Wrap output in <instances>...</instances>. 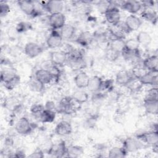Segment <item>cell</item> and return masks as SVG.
<instances>
[{
  "mask_svg": "<svg viewBox=\"0 0 158 158\" xmlns=\"http://www.w3.org/2000/svg\"><path fill=\"white\" fill-rule=\"evenodd\" d=\"M17 4L20 10L26 15L33 17L41 14V11L36 7L35 2L30 0H22L17 2Z\"/></svg>",
  "mask_w": 158,
  "mask_h": 158,
  "instance_id": "obj_1",
  "label": "cell"
},
{
  "mask_svg": "<svg viewBox=\"0 0 158 158\" xmlns=\"http://www.w3.org/2000/svg\"><path fill=\"white\" fill-rule=\"evenodd\" d=\"M145 144L136 137H128L123 141L122 147L127 152H134L144 148Z\"/></svg>",
  "mask_w": 158,
  "mask_h": 158,
  "instance_id": "obj_2",
  "label": "cell"
},
{
  "mask_svg": "<svg viewBox=\"0 0 158 158\" xmlns=\"http://www.w3.org/2000/svg\"><path fill=\"white\" fill-rule=\"evenodd\" d=\"M74 101L71 97H64L59 102L58 106H57L56 112L65 114H72L75 111Z\"/></svg>",
  "mask_w": 158,
  "mask_h": 158,
  "instance_id": "obj_3",
  "label": "cell"
},
{
  "mask_svg": "<svg viewBox=\"0 0 158 158\" xmlns=\"http://www.w3.org/2000/svg\"><path fill=\"white\" fill-rule=\"evenodd\" d=\"M35 77L43 85H46L51 83L54 80L57 79L59 74L40 69L35 72Z\"/></svg>",
  "mask_w": 158,
  "mask_h": 158,
  "instance_id": "obj_4",
  "label": "cell"
},
{
  "mask_svg": "<svg viewBox=\"0 0 158 158\" xmlns=\"http://www.w3.org/2000/svg\"><path fill=\"white\" fill-rule=\"evenodd\" d=\"M15 130L17 133L21 135H27L30 134L32 130V124L26 117H20L16 122Z\"/></svg>",
  "mask_w": 158,
  "mask_h": 158,
  "instance_id": "obj_5",
  "label": "cell"
},
{
  "mask_svg": "<svg viewBox=\"0 0 158 158\" xmlns=\"http://www.w3.org/2000/svg\"><path fill=\"white\" fill-rule=\"evenodd\" d=\"M136 137L141 140L144 144L154 146L158 143L157 131L151 130L138 134Z\"/></svg>",
  "mask_w": 158,
  "mask_h": 158,
  "instance_id": "obj_6",
  "label": "cell"
},
{
  "mask_svg": "<svg viewBox=\"0 0 158 158\" xmlns=\"http://www.w3.org/2000/svg\"><path fill=\"white\" fill-rule=\"evenodd\" d=\"M49 25L53 30L60 29L66 22V17L62 12L54 13L49 15L48 17Z\"/></svg>",
  "mask_w": 158,
  "mask_h": 158,
  "instance_id": "obj_7",
  "label": "cell"
},
{
  "mask_svg": "<svg viewBox=\"0 0 158 158\" xmlns=\"http://www.w3.org/2000/svg\"><path fill=\"white\" fill-rule=\"evenodd\" d=\"M104 15L107 22L112 26L117 25L120 22L121 16L120 10L116 6L110 7Z\"/></svg>",
  "mask_w": 158,
  "mask_h": 158,
  "instance_id": "obj_8",
  "label": "cell"
},
{
  "mask_svg": "<svg viewBox=\"0 0 158 158\" xmlns=\"http://www.w3.org/2000/svg\"><path fill=\"white\" fill-rule=\"evenodd\" d=\"M43 51V48L34 42L27 43L24 47V52L30 58H35L40 55Z\"/></svg>",
  "mask_w": 158,
  "mask_h": 158,
  "instance_id": "obj_9",
  "label": "cell"
},
{
  "mask_svg": "<svg viewBox=\"0 0 158 158\" xmlns=\"http://www.w3.org/2000/svg\"><path fill=\"white\" fill-rule=\"evenodd\" d=\"M43 9L49 12L50 14L54 13L62 12L64 7V4L61 1L51 0L44 2L43 4Z\"/></svg>",
  "mask_w": 158,
  "mask_h": 158,
  "instance_id": "obj_10",
  "label": "cell"
},
{
  "mask_svg": "<svg viewBox=\"0 0 158 158\" xmlns=\"http://www.w3.org/2000/svg\"><path fill=\"white\" fill-rule=\"evenodd\" d=\"M63 38L56 30H53L46 39V45L49 48L54 49L59 47L62 43Z\"/></svg>",
  "mask_w": 158,
  "mask_h": 158,
  "instance_id": "obj_11",
  "label": "cell"
},
{
  "mask_svg": "<svg viewBox=\"0 0 158 158\" xmlns=\"http://www.w3.org/2000/svg\"><path fill=\"white\" fill-rule=\"evenodd\" d=\"M118 6L122 9L127 10L132 14H135L139 12L142 8L140 1H126L118 2Z\"/></svg>",
  "mask_w": 158,
  "mask_h": 158,
  "instance_id": "obj_12",
  "label": "cell"
},
{
  "mask_svg": "<svg viewBox=\"0 0 158 158\" xmlns=\"http://www.w3.org/2000/svg\"><path fill=\"white\" fill-rule=\"evenodd\" d=\"M55 133L60 136L69 135L72 132V127L70 122L66 120L59 122L56 126L54 129Z\"/></svg>",
  "mask_w": 158,
  "mask_h": 158,
  "instance_id": "obj_13",
  "label": "cell"
},
{
  "mask_svg": "<svg viewBox=\"0 0 158 158\" xmlns=\"http://www.w3.org/2000/svg\"><path fill=\"white\" fill-rule=\"evenodd\" d=\"M135 78L131 73L125 70H120L116 74L115 82L120 86H127L128 83Z\"/></svg>",
  "mask_w": 158,
  "mask_h": 158,
  "instance_id": "obj_14",
  "label": "cell"
},
{
  "mask_svg": "<svg viewBox=\"0 0 158 158\" xmlns=\"http://www.w3.org/2000/svg\"><path fill=\"white\" fill-rule=\"evenodd\" d=\"M143 66L148 70L157 73L158 57L156 55H152L146 57L143 61Z\"/></svg>",
  "mask_w": 158,
  "mask_h": 158,
  "instance_id": "obj_15",
  "label": "cell"
},
{
  "mask_svg": "<svg viewBox=\"0 0 158 158\" xmlns=\"http://www.w3.org/2000/svg\"><path fill=\"white\" fill-rule=\"evenodd\" d=\"M49 59L57 66L62 65L67 61L66 52L62 51H54L50 53Z\"/></svg>",
  "mask_w": 158,
  "mask_h": 158,
  "instance_id": "obj_16",
  "label": "cell"
},
{
  "mask_svg": "<svg viewBox=\"0 0 158 158\" xmlns=\"http://www.w3.org/2000/svg\"><path fill=\"white\" fill-rule=\"evenodd\" d=\"M157 73L151 71H147L139 79V81L142 85H151L157 86Z\"/></svg>",
  "mask_w": 158,
  "mask_h": 158,
  "instance_id": "obj_17",
  "label": "cell"
},
{
  "mask_svg": "<svg viewBox=\"0 0 158 158\" xmlns=\"http://www.w3.org/2000/svg\"><path fill=\"white\" fill-rule=\"evenodd\" d=\"M124 22L130 31L138 30L143 23L142 20L134 14L128 15Z\"/></svg>",
  "mask_w": 158,
  "mask_h": 158,
  "instance_id": "obj_18",
  "label": "cell"
},
{
  "mask_svg": "<svg viewBox=\"0 0 158 158\" xmlns=\"http://www.w3.org/2000/svg\"><path fill=\"white\" fill-rule=\"evenodd\" d=\"M89 77L83 71L80 72L74 77V83L78 89H84L88 87Z\"/></svg>",
  "mask_w": 158,
  "mask_h": 158,
  "instance_id": "obj_19",
  "label": "cell"
},
{
  "mask_svg": "<svg viewBox=\"0 0 158 158\" xmlns=\"http://www.w3.org/2000/svg\"><path fill=\"white\" fill-rule=\"evenodd\" d=\"M67 146L64 141H60L56 145L51 146L49 150V154H52L54 157H62L67 155Z\"/></svg>",
  "mask_w": 158,
  "mask_h": 158,
  "instance_id": "obj_20",
  "label": "cell"
},
{
  "mask_svg": "<svg viewBox=\"0 0 158 158\" xmlns=\"http://www.w3.org/2000/svg\"><path fill=\"white\" fill-rule=\"evenodd\" d=\"M143 107L146 113L152 115H156L158 112V99L144 98Z\"/></svg>",
  "mask_w": 158,
  "mask_h": 158,
  "instance_id": "obj_21",
  "label": "cell"
},
{
  "mask_svg": "<svg viewBox=\"0 0 158 158\" xmlns=\"http://www.w3.org/2000/svg\"><path fill=\"white\" fill-rule=\"evenodd\" d=\"M94 40V36L91 32L85 31L81 32L77 38L76 42L83 47L88 46Z\"/></svg>",
  "mask_w": 158,
  "mask_h": 158,
  "instance_id": "obj_22",
  "label": "cell"
},
{
  "mask_svg": "<svg viewBox=\"0 0 158 158\" xmlns=\"http://www.w3.org/2000/svg\"><path fill=\"white\" fill-rule=\"evenodd\" d=\"M60 33L63 38V40H69L73 38L75 35L76 28L72 24L65 23L60 29Z\"/></svg>",
  "mask_w": 158,
  "mask_h": 158,
  "instance_id": "obj_23",
  "label": "cell"
},
{
  "mask_svg": "<svg viewBox=\"0 0 158 158\" xmlns=\"http://www.w3.org/2000/svg\"><path fill=\"white\" fill-rule=\"evenodd\" d=\"M102 81L103 80L100 77L97 75L92 76L91 77H89L87 88H88V89L93 93L99 91L102 84Z\"/></svg>",
  "mask_w": 158,
  "mask_h": 158,
  "instance_id": "obj_24",
  "label": "cell"
},
{
  "mask_svg": "<svg viewBox=\"0 0 158 158\" xmlns=\"http://www.w3.org/2000/svg\"><path fill=\"white\" fill-rule=\"evenodd\" d=\"M141 16L144 20L152 24H156L157 20V12L153 8H144V10L141 13Z\"/></svg>",
  "mask_w": 158,
  "mask_h": 158,
  "instance_id": "obj_25",
  "label": "cell"
},
{
  "mask_svg": "<svg viewBox=\"0 0 158 158\" xmlns=\"http://www.w3.org/2000/svg\"><path fill=\"white\" fill-rule=\"evenodd\" d=\"M16 75L17 72L14 67L12 66H5L1 71V81L4 83Z\"/></svg>",
  "mask_w": 158,
  "mask_h": 158,
  "instance_id": "obj_26",
  "label": "cell"
},
{
  "mask_svg": "<svg viewBox=\"0 0 158 158\" xmlns=\"http://www.w3.org/2000/svg\"><path fill=\"white\" fill-rule=\"evenodd\" d=\"M72 98L75 102L81 104L88 101L89 99V95L88 93L83 89H78L74 91Z\"/></svg>",
  "mask_w": 158,
  "mask_h": 158,
  "instance_id": "obj_27",
  "label": "cell"
},
{
  "mask_svg": "<svg viewBox=\"0 0 158 158\" xmlns=\"http://www.w3.org/2000/svg\"><path fill=\"white\" fill-rule=\"evenodd\" d=\"M84 153V149L78 145H71L67 148V157H78Z\"/></svg>",
  "mask_w": 158,
  "mask_h": 158,
  "instance_id": "obj_28",
  "label": "cell"
},
{
  "mask_svg": "<svg viewBox=\"0 0 158 158\" xmlns=\"http://www.w3.org/2000/svg\"><path fill=\"white\" fill-rule=\"evenodd\" d=\"M127 152L122 146H115L112 148L108 152V157L110 158H121L127 156Z\"/></svg>",
  "mask_w": 158,
  "mask_h": 158,
  "instance_id": "obj_29",
  "label": "cell"
},
{
  "mask_svg": "<svg viewBox=\"0 0 158 158\" xmlns=\"http://www.w3.org/2000/svg\"><path fill=\"white\" fill-rule=\"evenodd\" d=\"M56 112L54 110L44 109L40 115V119L43 123H52L56 118Z\"/></svg>",
  "mask_w": 158,
  "mask_h": 158,
  "instance_id": "obj_30",
  "label": "cell"
},
{
  "mask_svg": "<svg viewBox=\"0 0 158 158\" xmlns=\"http://www.w3.org/2000/svg\"><path fill=\"white\" fill-rule=\"evenodd\" d=\"M136 40L139 44L149 45L152 41V37L149 33L145 31H141L138 33Z\"/></svg>",
  "mask_w": 158,
  "mask_h": 158,
  "instance_id": "obj_31",
  "label": "cell"
},
{
  "mask_svg": "<svg viewBox=\"0 0 158 158\" xmlns=\"http://www.w3.org/2000/svg\"><path fill=\"white\" fill-rule=\"evenodd\" d=\"M28 87L33 92L41 93L45 88V85L38 81L35 77L31 78L28 81Z\"/></svg>",
  "mask_w": 158,
  "mask_h": 158,
  "instance_id": "obj_32",
  "label": "cell"
},
{
  "mask_svg": "<svg viewBox=\"0 0 158 158\" xmlns=\"http://www.w3.org/2000/svg\"><path fill=\"white\" fill-rule=\"evenodd\" d=\"M57 66L50 59L43 60L40 64V69L52 72L54 73L59 74L57 69Z\"/></svg>",
  "mask_w": 158,
  "mask_h": 158,
  "instance_id": "obj_33",
  "label": "cell"
},
{
  "mask_svg": "<svg viewBox=\"0 0 158 158\" xmlns=\"http://www.w3.org/2000/svg\"><path fill=\"white\" fill-rule=\"evenodd\" d=\"M98 10L101 13L104 14L112 6H116L114 1H99L96 4ZM117 7V6H116Z\"/></svg>",
  "mask_w": 158,
  "mask_h": 158,
  "instance_id": "obj_34",
  "label": "cell"
},
{
  "mask_svg": "<svg viewBox=\"0 0 158 158\" xmlns=\"http://www.w3.org/2000/svg\"><path fill=\"white\" fill-rule=\"evenodd\" d=\"M109 48L121 54L125 48V41L121 39H112Z\"/></svg>",
  "mask_w": 158,
  "mask_h": 158,
  "instance_id": "obj_35",
  "label": "cell"
},
{
  "mask_svg": "<svg viewBox=\"0 0 158 158\" xmlns=\"http://www.w3.org/2000/svg\"><path fill=\"white\" fill-rule=\"evenodd\" d=\"M20 83V77L17 74L14 77L10 78L9 80L4 83V86L6 88V89L9 91L13 90Z\"/></svg>",
  "mask_w": 158,
  "mask_h": 158,
  "instance_id": "obj_36",
  "label": "cell"
},
{
  "mask_svg": "<svg viewBox=\"0 0 158 158\" xmlns=\"http://www.w3.org/2000/svg\"><path fill=\"white\" fill-rule=\"evenodd\" d=\"M19 103L17 101L15 98L14 97H9L4 99L3 102V106L4 108H6L11 111L19 104Z\"/></svg>",
  "mask_w": 158,
  "mask_h": 158,
  "instance_id": "obj_37",
  "label": "cell"
},
{
  "mask_svg": "<svg viewBox=\"0 0 158 158\" xmlns=\"http://www.w3.org/2000/svg\"><path fill=\"white\" fill-rule=\"evenodd\" d=\"M147 71L148 70L143 65H136L133 68L131 73L135 78L139 80Z\"/></svg>",
  "mask_w": 158,
  "mask_h": 158,
  "instance_id": "obj_38",
  "label": "cell"
},
{
  "mask_svg": "<svg viewBox=\"0 0 158 158\" xmlns=\"http://www.w3.org/2000/svg\"><path fill=\"white\" fill-rule=\"evenodd\" d=\"M139 43L136 39H129L125 41V49L129 51H136L139 49Z\"/></svg>",
  "mask_w": 158,
  "mask_h": 158,
  "instance_id": "obj_39",
  "label": "cell"
},
{
  "mask_svg": "<svg viewBox=\"0 0 158 158\" xmlns=\"http://www.w3.org/2000/svg\"><path fill=\"white\" fill-rule=\"evenodd\" d=\"M120 54H121L109 48V49H107L106 52V57L108 60L113 62L116 60L119 57Z\"/></svg>",
  "mask_w": 158,
  "mask_h": 158,
  "instance_id": "obj_40",
  "label": "cell"
},
{
  "mask_svg": "<svg viewBox=\"0 0 158 158\" xmlns=\"http://www.w3.org/2000/svg\"><path fill=\"white\" fill-rule=\"evenodd\" d=\"M31 28V24L27 22H20L17 24L15 27V30L18 33L25 32Z\"/></svg>",
  "mask_w": 158,
  "mask_h": 158,
  "instance_id": "obj_41",
  "label": "cell"
},
{
  "mask_svg": "<svg viewBox=\"0 0 158 158\" xmlns=\"http://www.w3.org/2000/svg\"><path fill=\"white\" fill-rule=\"evenodd\" d=\"M44 109V106L41 104H35L32 105L30 107V112L33 115L40 117V115Z\"/></svg>",
  "mask_w": 158,
  "mask_h": 158,
  "instance_id": "obj_42",
  "label": "cell"
},
{
  "mask_svg": "<svg viewBox=\"0 0 158 158\" xmlns=\"http://www.w3.org/2000/svg\"><path fill=\"white\" fill-rule=\"evenodd\" d=\"M10 11V7L6 2L1 1L0 2V15L1 17L6 16Z\"/></svg>",
  "mask_w": 158,
  "mask_h": 158,
  "instance_id": "obj_43",
  "label": "cell"
},
{
  "mask_svg": "<svg viewBox=\"0 0 158 158\" xmlns=\"http://www.w3.org/2000/svg\"><path fill=\"white\" fill-rule=\"evenodd\" d=\"M144 98L146 99H158V91L157 86H153L152 88L149 89L146 94Z\"/></svg>",
  "mask_w": 158,
  "mask_h": 158,
  "instance_id": "obj_44",
  "label": "cell"
},
{
  "mask_svg": "<svg viewBox=\"0 0 158 158\" xmlns=\"http://www.w3.org/2000/svg\"><path fill=\"white\" fill-rule=\"evenodd\" d=\"M28 157L31 158H43L44 157V154L41 149H37L31 153Z\"/></svg>",
  "mask_w": 158,
  "mask_h": 158,
  "instance_id": "obj_45",
  "label": "cell"
},
{
  "mask_svg": "<svg viewBox=\"0 0 158 158\" xmlns=\"http://www.w3.org/2000/svg\"><path fill=\"white\" fill-rule=\"evenodd\" d=\"M44 107L46 109L48 110H54L56 112V109H57V106L55 104V103L52 101H48L46 102L44 105Z\"/></svg>",
  "mask_w": 158,
  "mask_h": 158,
  "instance_id": "obj_46",
  "label": "cell"
},
{
  "mask_svg": "<svg viewBox=\"0 0 158 158\" xmlns=\"http://www.w3.org/2000/svg\"><path fill=\"white\" fill-rule=\"evenodd\" d=\"M140 2L144 8H153L154 6V1H140Z\"/></svg>",
  "mask_w": 158,
  "mask_h": 158,
  "instance_id": "obj_47",
  "label": "cell"
},
{
  "mask_svg": "<svg viewBox=\"0 0 158 158\" xmlns=\"http://www.w3.org/2000/svg\"><path fill=\"white\" fill-rule=\"evenodd\" d=\"M12 157H25V153H24L23 151L19 150V151H17L14 153V154L13 155Z\"/></svg>",
  "mask_w": 158,
  "mask_h": 158,
  "instance_id": "obj_48",
  "label": "cell"
}]
</instances>
